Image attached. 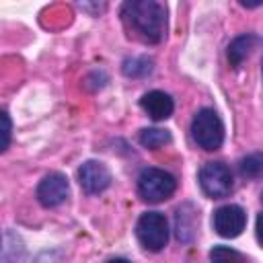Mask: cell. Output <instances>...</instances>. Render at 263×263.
Wrapping results in <instances>:
<instances>
[{"label": "cell", "instance_id": "6da1fadb", "mask_svg": "<svg viewBox=\"0 0 263 263\" xmlns=\"http://www.w3.org/2000/svg\"><path fill=\"white\" fill-rule=\"evenodd\" d=\"M123 21L134 29L144 41L160 43L166 35V8L154 0H134L125 2L121 8Z\"/></svg>", "mask_w": 263, "mask_h": 263}, {"label": "cell", "instance_id": "7a4b0ae2", "mask_svg": "<svg viewBox=\"0 0 263 263\" xmlns=\"http://www.w3.org/2000/svg\"><path fill=\"white\" fill-rule=\"evenodd\" d=\"M191 136L199 148L218 150L224 142V123L220 115L210 107L197 111L191 121Z\"/></svg>", "mask_w": 263, "mask_h": 263}, {"label": "cell", "instance_id": "3957f363", "mask_svg": "<svg viewBox=\"0 0 263 263\" xmlns=\"http://www.w3.org/2000/svg\"><path fill=\"white\" fill-rule=\"evenodd\" d=\"M177 189V181L171 173L162 171V168H144L138 177V193L142 199L158 203L168 199Z\"/></svg>", "mask_w": 263, "mask_h": 263}, {"label": "cell", "instance_id": "277c9868", "mask_svg": "<svg viewBox=\"0 0 263 263\" xmlns=\"http://www.w3.org/2000/svg\"><path fill=\"white\" fill-rule=\"evenodd\" d=\"M136 234L140 245L146 251H162L168 242V224L164 214L160 212H146L140 216L138 224H136Z\"/></svg>", "mask_w": 263, "mask_h": 263}, {"label": "cell", "instance_id": "5b68a950", "mask_svg": "<svg viewBox=\"0 0 263 263\" xmlns=\"http://www.w3.org/2000/svg\"><path fill=\"white\" fill-rule=\"evenodd\" d=\"M197 179L201 191L212 199L226 197L232 191V173L224 162H205L199 168Z\"/></svg>", "mask_w": 263, "mask_h": 263}, {"label": "cell", "instance_id": "8992f818", "mask_svg": "<svg viewBox=\"0 0 263 263\" xmlns=\"http://www.w3.org/2000/svg\"><path fill=\"white\" fill-rule=\"evenodd\" d=\"M247 224V214L240 205L228 203L214 212V230L224 238H236Z\"/></svg>", "mask_w": 263, "mask_h": 263}, {"label": "cell", "instance_id": "52a82bcc", "mask_svg": "<svg viewBox=\"0 0 263 263\" xmlns=\"http://www.w3.org/2000/svg\"><path fill=\"white\" fill-rule=\"evenodd\" d=\"M68 193H70V185H68V179L62 173L45 175L41 179L39 187H37V199L45 208L62 205L68 199Z\"/></svg>", "mask_w": 263, "mask_h": 263}, {"label": "cell", "instance_id": "ba28073f", "mask_svg": "<svg viewBox=\"0 0 263 263\" xmlns=\"http://www.w3.org/2000/svg\"><path fill=\"white\" fill-rule=\"evenodd\" d=\"M78 181H80V187L86 193L95 195V193L105 191L111 185V173H109V168L103 162H99V160H86L78 168Z\"/></svg>", "mask_w": 263, "mask_h": 263}, {"label": "cell", "instance_id": "9c48e42d", "mask_svg": "<svg viewBox=\"0 0 263 263\" xmlns=\"http://www.w3.org/2000/svg\"><path fill=\"white\" fill-rule=\"evenodd\" d=\"M140 107L154 121H162V119H168L173 115L175 103H173V99L166 92H162V90H150V92H146L140 99Z\"/></svg>", "mask_w": 263, "mask_h": 263}, {"label": "cell", "instance_id": "30bf717a", "mask_svg": "<svg viewBox=\"0 0 263 263\" xmlns=\"http://www.w3.org/2000/svg\"><path fill=\"white\" fill-rule=\"evenodd\" d=\"M255 43H257V37L251 35V33L238 35L236 39H232L230 45H228V62H230L234 68H238V66L247 60V55L251 53V49H253Z\"/></svg>", "mask_w": 263, "mask_h": 263}, {"label": "cell", "instance_id": "8fae6325", "mask_svg": "<svg viewBox=\"0 0 263 263\" xmlns=\"http://www.w3.org/2000/svg\"><path fill=\"white\" fill-rule=\"evenodd\" d=\"M123 74L125 76H132V78H144V76H150L152 70H154V62L146 55H138V58H127L121 66Z\"/></svg>", "mask_w": 263, "mask_h": 263}, {"label": "cell", "instance_id": "7c38bea8", "mask_svg": "<svg viewBox=\"0 0 263 263\" xmlns=\"http://www.w3.org/2000/svg\"><path fill=\"white\" fill-rule=\"evenodd\" d=\"M171 142V134L166 129H160V127H146L140 132V144L144 148H150V150H156L164 144Z\"/></svg>", "mask_w": 263, "mask_h": 263}, {"label": "cell", "instance_id": "4fadbf2b", "mask_svg": "<svg viewBox=\"0 0 263 263\" xmlns=\"http://www.w3.org/2000/svg\"><path fill=\"white\" fill-rule=\"evenodd\" d=\"M238 171L247 179H261L263 177V154H249L240 160Z\"/></svg>", "mask_w": 263, "mask_h": 263}, {"label": "cell", "instance_id": "5bb4252c", "mask_svg": "<svg viewBox=\"0 0 263 263\" xmlns=\"http://www.w3.org/2000/svg\"><path fill=\"white\" fill-rule=\"evenodd\" d=\"M185 210H187V205L177 210V236H179V240H191V236L195 232V224H189L187 218H197V214L195 212L187 214Z\"/></svg>", "mask_w": 263, "mask_h": 263}, {"label": "cell", "instance_id": "9a60e30c", "mask_svg": "<svg viewBox=\"0 0 263 263\" xmlns=\"http://www.w3.org/2000/svg\"><path fill=\"white\" fill-rule=\"evenodd\" d=\"M210 261L212 263H247V259L238 251H234L230 247H222V245L214 247L210 251Z\"/></svg>", "mask_w": 263, "mask_h": 263}, {"label": "cell", "instance_id": "2e32d148", "mask_svg": "<svg viewBox=\"0 0 263 263\" xmlns=\"http://www.w3.org/2000/svg\"><path fill=\"white\" fill-rule=\"evenodd\" d=\"M0 117H2V152L8 148V144H10V129H12V125H10V117H8V113L6 111H2L0 113Z\"/></svg>", "mask_w": 263, "mask_h": 263}, {"label": "cell", "instance_id": "e0dca14e", "mask_svg": "<svg viewBox=\"0 0 263 263\" xmlns=\"http://www.w3.org/2000/svg\"><path fill=\"white\" fill-rule=\"evenodd\" d=\"M255 232H257V240H259V245L263 247V212L257 216V226H255Z\"/></svg>", "mask_w": 263, "mask_h": 263}, {"label": "cell", "instance_id": "ac0fdd59", "mask_svg": "<svg viewBox=\"0 0 263 263\" xmlns=\"http://www.w3.org/2000/svg\"><path fill=\"white\" fill-rule=\"evenodd\" d=\"M107 263H129L127 259H121V257H117V259H109Z\"/></svg>", "mask_w": 263, "mask_h": 263}, {"label": "cell", "instance_id": "d6986e66", "mask_svg": "<svg viewBox=\"0 0 263 263\" xmlns=\"http://www.w3.org/2000/svg\"><path fill=\"white\" fill-rule=\"evenodd\" d=\"M261 70H263V68H261Z\"/></svg>", "mask_w": 263, "mask_h": 263}]
</instances>
